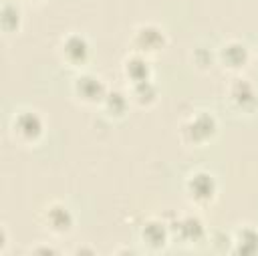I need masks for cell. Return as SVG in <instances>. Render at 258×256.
<instances>
[{"label":"cell","instance_id":"cell-9","mask_svg":"<svg viewBox=\"0 0 258 256\" xmlns=\"http://www.w3.org/2000/svg\"><path fill=\"white\" fill-rule=\"evenodd\" d=\"M220 58L224 60L226 67H230V69H240V67H244L246 60H248V48H246L242 42H236V40L226 42V44L222 46V50H220Z\"/></svg>","mask_w":258,"mask_h":256},{"label":"cell","instance_id":"cell-7","mask_svg":"<svg viewBox=\"0 0 258 256\" xmlns=\"http://www.w3.org/2000/svg\"><path fill=\"white\" fill-rule=\"evenodd\" d=\"M46 228H50L56 234H64L73 228V214L67 206L52 204L46 208Z\"/></svg>","mask_w":258,"mask_h":256},{"label":"cell","instance_id":"cell-8","mask_svg":"<svg viewBox=\"0 0 258 256\" xmlns=\"http://www.w3.org/2000/svg\"><path fill=\"white\" fill-rule=\"evenodd\" d=\"M230 99L236 107L240 109H250L254 103H256V93H254V87L246 81V79H236L232 85H230Z\"/></svg>","mask_w":258,"mask_h":256},{"label":"cell","instance_id":"cell-4","mask_svg":"<svg viewBox=\"0 0 258 256\" xmlns=\"http://www.w3.org/2000/svg\"><path fill=\"white\" fill-rule=\"evenodd\" d=\"M133 44L139 52H157L165 44V34L161 28H157L153 24H145L135 30Z\"/></svg>","mask_w":258,"mask_h":256},{"label":"cell","instance_id":"cell-10","mask_svg":"<svg viewBox=\"0 0 258 256\" xmlns=\"http://www.w3.org/2000/svg\"><path fill=\"white\" fill-rule=\"evenodd\" d=\"M125 75L131 79V83H141V81H149V65L141 54H133L125 60L123 65Z\"/></svg>","mask_w":258,"mask_h":256},{"label":"cell","instance_id":"cell-12","mask_svg":"<svg viewBox=\"0 0 258 256\" xmlns=\"http://www.w3.org/2000/svg\"><path fill=\"white\" fill-rule=\"evenodd\" d=\"M234 242H236V244L244 242V246H238V248H236L238 252H246V246H250V244L258 250V232H256L254 228H242V230L238 232V236H236Z\"/></svg>","mask_w":258,"mask_h":256},{"label":"cell","instance_id":"cell-2","mask_svg":"<svg viewBox=\"0 0 258 256\" xmlns=\"http://www.w3.org/2000/svg\"><path fill=\"white\" fill-rule=\"evenodd\" d=\"M183 133H189V141L204 143L216 133V119L214 115L200 111L196 113L187 123H183Z\"/></svg>","mask_w":258,"mask_h":256},{"label":"cell","instance_id":"cell-13","mask_svg":"<svg viewBox=\"0 0 258 256\" xmlns=\"http://www.w3.org/2000/svg\"><path fill=\"white\" fill-rule=\"evenodd\" d=\"M143 95H145V99H149V101H153V99H155V87L151 85V81L133 83V97H135V99L141 103Z\"/></svg>","mask_w":258,"mask_h":256},{"label":"cell","instance_id":"cell-6","mask_svg":"<svg viewBox=\"0 0 258 256\" xmlns=\"http://www.w3.org/2000/svg\"><path fill=\"white\" fill-rule=\"evenodd\" d=\"M62 56L71 65H83L89 56V42L81 34H69L62 40Z\"/></svg>","mask_w":258,"mask_h":256},{"label":"cell","instance_id":"cell-1","mask_svg":"<svg viewBox=\"0 0 258 256\" xmlns=\"http://www.w3.org/2000/svg\"><path fill=\"white\" fill-rule=\"evenodd\" d=\"M185 189H187L189 200L198 204H206L216 196V179L208 171H196L187 177Z\"/></svg>","mask_w":258,"mask_h":256},{"label":"cell","instance_id":"cell-11","mask_svg":"<svg viewBox=\"0 0 258 256\" xmlns=\"http://www.w3.org/2000/svg\"><path fill=\"white\" fill-rule=\"evenodd\" d=\"M141 236H143V240H145L147 244H151V246H161V244L165 242V238H167V230H165L163 222H147V226L143 228Z\"/></svg>","mask_w":258,"mask_h":256},{"label":"cell","instance_id":"cell-5","mask_svg":"<svg viewBox=\"0 0 258 256\" xmlns=\"http://www.w3.org/2000/svg\"><path fill=\"white\" fill-rule=\"evenodd\" d=\"M75 93L87 101V103H95V101H101L105 99L107 95V89L103 85V81L99 77H93V75H81L75 79Z\"/></svg>","mask_w":258,"mask_h":256},{"label":"cell","instance_id":"cell-3","mask_svg":"<svg viewBox=\"0 0 258 256\" xmlns=\"http://www.w3.org/2000/svg\"><path fill=\"white\" fill-rule=\"evenodd\" d=\"M14 133L18 135V139L22 141H36L42 135V119L38 117L36 111H20L14 117Z\"/></svg>","mask_w":258,"mask_h":256}]
</instances>
